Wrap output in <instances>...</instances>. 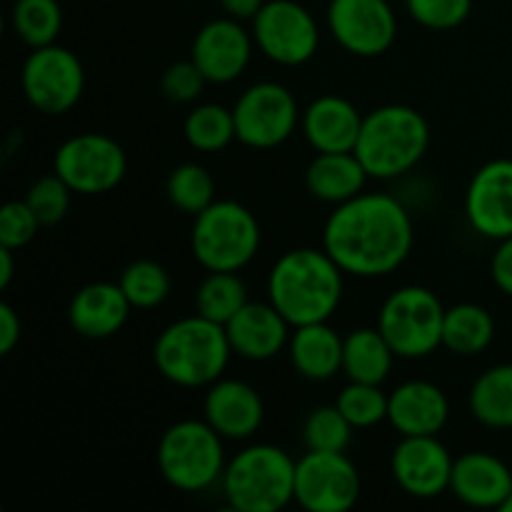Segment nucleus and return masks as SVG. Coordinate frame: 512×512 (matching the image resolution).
<instances>
[{"label":"nucleus","mask_w":512,"mask_h":512,"mask_svg":"<svg viewBox=\"0 0 512 512\" xmlns=\"http://www.w3.org/2000/svg\"><path fill=\"white\" fill-rule=\"evenodd\" d=\"M430 145V125L410 105H383L363 118L358 155L363 168L375 180H393L410 173L425 158Z\"/></svg>","instance_id":"nucleus-4"},{"label":"nucleus","mask_w":512,"mask_h":512,"mask_svg":"<svg viewBox=\"0 0 512 512\" xmlns=\"http://www.w3.org/2000/svg\"><path fill=\"white\" fill-rule=\"evenodd\" d=\"M128 170V158L118 140L103 133H80L65 140L53 158V173L73 193L100 195L118 188Z\"/></svg>","instance_id":"nucleus-9"},{"label":"nucleus","mask_w":512,"mask_h":512,"mask_svg":"<svg viewBox=\"0 0 512 512\" xmlns=\"http://www.w3.org/2000/svg\"><path fill=\"white\" fill-rule=\"evenodd\" d=\"M363 118L343 95H320L303 110L300 125L315 153H353Z\"/></svg>","instance_id":"nucleus-22"},{"label":"nucleus","mask_w":512,"mask_h":512,"mask_svg":"<svg viewBox=\"0 0 512 512\" xmlns=\"http://www.w3.org/2000/svg\"><path fill=\"white\" fill-rule=\"evenodd\" d=\"M368 178V170L355 153H318L305 170L310 195L333 205L363 193Z\"/></svg>","instance_id":"nucleus-25"},{"label":"nucleus","mask_w":512,"mask_h":512,"mask_svg":"<svg viewBox=\"0 0 512 512\" xmlns=\"http://www.w3.org/2000/svg\"><path fill=\"white\" fill-rule=\"evenodd\" d=\"M335 405L348 418V423L360 430L375 428L383 420H388V395L383 393L380 385L355 383V380H350L338 393Z\"/></svg>","instance_id":"nucleus-35"},{"label":"nucleus","mask_w":512,"mask_h":512,"mask_svg":"<svg viewBox=\"0 0 512 512\" xmlns=\"http://www.w3.org/2000/svg\"><path fill=\"white\" fill-rule=\"evenodd\" d=\"M168 200L180 213L198 215L215 203V180L200 163H183L170 173Z\"/></svg>","instance_id":"nucleus-33"},{"label":"nucleus","mask_w":512,"mask_h":512,"mask_svg":"<svg viewBox=\"0 0 512 512\" xmlns=\"http://www.w3.org/2000/svg\"><path fill=\"white\" fill-rule=\"evenodd\" d=\"M253 33L238 18H215L198 30L190 45V58L203 70L208 83H233L253 58Z\"/></svg>","instance_id":"nucleus-17"},{"label":"nucleus","mask_w":512,"mask_h":512,"mask_svg":"<svg viewBox=\"0 0 512 512\" xmlns=\"http://www.w3.org/2000/svg\"><path fill=\"white\" fill-rule=\"evenodd\" d=\"M13 30L30 48H43L58 40L63 28V8L58 0H15Z\"/></svg>","instance_id":"nucleus-31"},{"label":"nucleus","mask_w":512,"mask_h":512,"mask_svg":"<svg viewBox=\"0 0 512 512\" xmlns=\"http://www.w3.org/2000/svg\"><path fill=\"white\" fill-rule=\"evenodd\" d=\"M70 195L73 190L68 188L60 175H45V178L35 180L33 188L28 190V198L25 203L33 208V213L38 215L40 225H55L68 215L70 210Z\"/></svg>","instance_id":"nucleus-36"},{"label":"nucleus","mask_w":512,"mask_h":512,"mask_svg":"<svg viewBox=\"0 0 512 512\" xmlns=\"http://www.w3.org/2000/svg\"><path fill=\"white\" fill-rule=\"evenodd\" d=\"M455 458L438 435H405L390 455V473L410 498L433 500L450 490Z\"/></svg>","instance_id":"nucleus-15"},{"label":"nucleus","mask_w":512,"mask_h":512,"mask_svg":"<svg viewBox=\"0 0 512 512\" xmlns=\"http://www.w3.org/2000/svg\"><path fill=\"white\" fill-rule=\"evenodd\" d=\"M503 512H512V495L508 498V503L503 505Z\"/></svg>","instance_id":"nucleus-44"},{"label":"nucleus","mask_w":512,"mask_h":512,"mask_svg":"<svg viewBox=\"0 0 512 512\" xmlns=\"http://www.w3.org/2000/svg\"><path fill=\"white\" fill-rule=\"evenodd\" d=\"M253 40L268 60L298 68L318 53L320 28L298 0H265L253 18Z\"/></svg>","instance_id":"nucleus-10"},{"label":"nucleus","mask_w":512,"mask_h":512,"mask_svg":"<svg viewBox=\"0 0 512 512\" xmlns=\"http://www.w3.org/2000/svg\"><path fill=\"white\" fill-rule=\"evenodd\" d=\"M183 133L190 148L200 150V153H220L233 140H238L233 110L218 103L195 105L185 118Z\"/></svg>","instance_id":"nucleus-29"},{"label":"nucleus","mask_w":512,"mask_h":512,"mask_svg":"<svg viewBox=\"0 0 512 512\" xmlns=\"http://www.w3.org/2000/svg\"><path fill=\"white\" fill-rule=\"evenodd\" d=\"M205 420L225 440H248L265 420V405L253 385L235 378H220L205 393Z\"/></svg>","instance_id":"nucleus-20"},{"label":"nucleus","mask_w":512,"mask_h":512,"mask_svg":"<svg viewBox=\"0 0 512 512\" xmlns=\"http://www.w3.org/2000/svg\"><path fill=\"white\" fill-rule=\"evenodd\" d=\"M450 493L478 510H503L512 495V470L498 455L470 450L453 463Z\"/></svg>","instance_id":"nucleus-19"},{"label":"nucleus","mask_w":512,"mask_h":512,"mask_svg":"<svg viewBox=\"0 0 512 512\" xmlns=\"http://www.w3.org/2000/svg\"><path fill=\"white\" fill-rule=\"evenodd\" d=\"M23 325H20L18 313L10 303H0V355L13 353L15 345L20 343Z\"/></svg>","instance_id":"nucleus-41"},{"label":"nucleus","mask_w":512,"mask_h":512,"mask_svg":"<svg viewBox=\"0 0 512 512\" xmlns=\"http://www.w3.org/2000/svg\"><path fill=\"white\" fill-rule=\"evenodd\" d=\"M328 30L345 53L378 58L393 48L398 18L388 0H330Z\"/></svg>","instance_id":"nucleus-14"},{"label":"nucleus","mask_w":512,"mask_h":512,"mask_svg":"<svg viewBox=\"0 0 512 512\" xmlns=\"http://www.w3.org/2000/svg\"><path fill=\"white\" fill-rule=\"evenodd\" d=\"M223 435L208 420H180L158 443V468L165 483L180 493H203L223 480Z\"/></svg>","instance_id":"nucleus-7"},{"label":"nucleus","mask_w":512,"mask_h":512,"mask_svg":"<svg viewBox=\"0 0 512 512\" xmlns=\"http://www.w3.org/2000/svg\"><path fill=\"white\" fill-rule=\"evenodd\" d=\"M490 278L498 285L500 293L512 298V235L505 240H498L493 258H490Z\"/></svg>","instance_id":"nucleus-40"},{"label":"nucleus","mask_w":512,"mask_h":512,"mask_svg":"<svg viewBox=\"0 0 512 512\" xmlns=\"http://www.w3.org/2000/svg\"><path fill=\"white\" fill-rule=\"evenodd\" d=\"M470 415L493 430H512V363L488 368L468 395Z\"/></svg>","instance_id":"nucleus-28"},{"label":"nucleus","mask_w":512,"mask_h":512,"mask_svg":"<svg viewBox=\"0 0 512 512\" xmlns=\"http://www.w3.org/2000/svg\"><path fill=\"white\" fill-rule=\"evenodd\" d=\"M120 288L133 308L153 310L170 295V275L155 260H135L120 273Z\"/></svg>","instance_id":"nucleus-32"},{"label":"nucleus","mask_w":512,"mask_h":512,"mask_svg":"<svg viewBox=\"0 0 512 512\" xmlns=\"http://www.w3.org/2000/svg\"><path fill=\"white\" fill-rule=\"evenodd\" d=\"M360 498V473L345 453L308 450L295 465V503L308 512H348Z\"/></svg>","instance_id":"nucleus-13"},{"label":"nucleus","mask_w":512,"mask_h":512,"mask_svg":"<svg viewBox=\"0 0 512 512\" xmlns=\"http://www.w3.org/2000/svg\"><path fill=\"white\" fill-rule=\"evenodd\" d=\"M40 228L43 225H40L38 215L33 213V208L25 200L5 203L3 210H0V245L3 248H25L38 235Z\"/></svg>","instance_id":"nucleus-38"},{"label":"nucleus","mask_w":512,"mask_h":512,"mask_svg":"<svg viewBox=\"0 0 512 512\" xmlns=\"http://www.w3.org/2000/svg\"><path fill=\"white\" fill-rule=\"evenodd\" d=\"M260 223L238 200H215L195 215L190 250L208 273H238L260 250Z\"/></svg>","instance_id":"nucleus-6"},{"label":"nucleus","mask_w":512,"mask_h":512,"mask_svg":"<svg viewBox=\"0 0 512 512\" xmlns=\"http://www.w3.org/2000/svg\"><path fill=\"white\" fill-rule=\"evenodd\" d=\"M218 3L230 18L253 20L258 15V10L265 5V0H218Z\"/></svg>","instance_id":"nucleus-42"},{"label":"nucleus","mask_w":512,"mask_h":512,"mask_svg":"<svg viewBox=\"0 0 512 512\" xmlns=\"http://www.w3.org/2000/svg\"><path fill=\"white\" fill-rule=\"evenodd\" d=\"M450 420V400L435 383L408 380L388 395V423L400 438L440 435Z\"/></svg>","instance_id":"nucleus-21"},{"label":"nucleus","mask_w":512,"mask_h":512,"mask_svg":"<svg viewBox=\"0 0 512 512\" xmlns=\"http://www.w3.org/2000/svg\"><path fill=\"white\" fill-rule=\"evenodd\" d=\"M295 465L278 445H248L228 460L220 488L233 510L278 512L295 500Z\"/></svg>","instance_id":"nucleus-5"},{"label":"nucleus","mask_w":512,"mask_h":512,"mask_svg":"<svg viewBox=\"0 0 512 512\" xmlns=\"http://www.w3.org/2000/svg\"><path fill=\"white\" fill-rule=\"evenodd\" d=\"M343 345L345 338L328 323L300 325L290 335V363L300 378L325 383L343 370Z\"/></svg>","instance_id":"nucleus-24"},{"label":"nucleus","mask_w":512,"mask_h":512,"mask_svg":"<svg viewBox=\"0 0 512 512\" xmlns=\"http://www.w3.org/2000/svg\"><path fill=\"white\" fill-rule=\"evenodd\" d=\"M230 348L225 325L203 315L175 320L153 345V363L165 380L180 388H208L223 378L230 363Z\"/></svg>","instance_id":"nucleus-3"},{"label":"nucleus","mask_w":512,"mask_h":512,"mask_svg":"<svg viewBox=\"0 0 512 512\" xmlns=\"http://www.w3.org/2000/svg\"><path fill=\"white\" fill-rule=\"evenodd\" d=\"M248 303V288L238 273H208L195 290V313L225 325Z\"/></svg>","instance_id":"nucleus-30"},{"label":"nucleus","mask_w":512,"mask_h":512,"mask_svg":"<svg viewBox=\"0 0 512 512\" xmlns=\"http://www.w3.org/2000/svg\"><path fill=\"white\" fill-rule=\"evenodd\" d=\"M445 310L430 288L403 285L380 305L378 328L398 358H428L443 345Z\"/></svg>","instance_id":"nucleus-8"},{"label":"nucleus","mask_w":512,"mask_h":512,"mask_svg":"<svg viewBox=\"0 0 512 512\" xmlns=\"http://www.w3.org/2000/svg\"><path fill=\"white\" fill-rule=\"evenodd\" d=\"M28 103L43 115H63L78 105L85 90V70L78 55L63 45L33 48L20 73Z\"/></svg>","instance_id":"nucleus-11"},{"label":"nucleus","mask_w":512,"mask_h":512,"mask_svg":"<svg viewBox=\"0 0 512 512\" xmlns=\"http://www.w3.org/2000/svg\"><path fill=\"white\" fill-rule=\"evenodd\" d=\"M293 325L280 315L273 303H245L233 318L225 323L230 348L235 355L253 363L273 360L283 353L293 335Z\"/></svg>","instance_id":"nucleus-18"},{"label":"nucleus","mask_w":512,"mask_h":512,"mask_svg":"<svg viewBox=\"0 0 512 512\" xmlns=\"http://www.w3.org/2000/svg\"><path fill=\"white\" fill-rule=\"evenodd\" d=\"M343 290V268L325 248L288 250L268 275V300L293 328L328 323L343 303Z\"/></svg>","instance_id":"nucleus-2"},{"label":"nucleus","mask_w":512,"mask_h":512,"mask_svg":"<svg viewBox=\"0 0 512 512\" xmlns=\"http://www.w3.org/2000/svg\"><path fill=\"white\" fill-rule=\"evenodd\" d=\"M235 133L248 148L270 150L283 145L300 123V108L295 95L285 85L263 80L255 83L235 100Z\"/></svg>","instance_id":"nucleus-12"},{"label":"nucleus","mask_w":512,"mask_h":512,"mask_svg":"<svg viewBox=\"0 0 512 512\" xmlns=\"http://www.w3.org/2000/svg\"><path fill=\"white\" fill-rule=\"evenodd\" d=\"M130 300L120 283H90L73 295L68 308L70 328L90 340H103L120 333L130 318Z\"/></svg>","instance_id":"nucleus-23"},{"label":"nucleus","mask_w":512,"mask_h":512,"mask_svg":"<svg viewBox=\"0 0 512 512\" xmlns=\"http://www.w3.org/2000/svg\"><path fill=\"white\" fill-rule=\"evenodd\" d=\"M398 358L380 328H358L345 335L343 373L355 383L383 385Z\"/></svg>","instance_id":"nucleus-26"},{"label":"nucleus","mask_w":512,"mask_h":512,"mask_svg":"<svg viewBox=\"0 0 512 512\" xmlns=\"http://www.w3.org/2000/svg\"><path fill=\"white\" fill-rule=\"evenodd\" d=\"M13 253H15V250L3 248V245H0V288H3V290L8 288L10 280H13V273H15Z\"/></svg>","instance_id":"nucleus-43"},{"label":"nucleus","mask_w":512,"mask_h":512,"mask_svg":"<svg viewBox=\"0 0 512 512\" xmlns=\"http://www.w3.org/2000/svg\"><path fill=\"white\" fill-rule=\"evenodd\" d=\"M208 78L203 75V70L190 60H178V63L168 65L160 78V90L168 100L173 103H193L200 98Z\"/></svg>","instance_id":"nucleus-39"},{"label":"nucleus","mask_w":512,"mask_h":512,"mask_svg":"<svg viewBox=\"0 0 512 512\" xmlns=\"http://www.w3.org/2000/svg\"><path fill=\"white\" fill-rule=\"evenodd\" d=\"M465 218L470 228L488 240L512 235V160L498 158L485 163L470 178L465 193Z\"/></svg>","instance_id":"nucleus-16"},{"label":"nucleus","mask_w":512,"mask_h":512,"mask_svg":"<svg viewBox=\"0 0 512 512\" xmlns=\"http://www.w3.org/2000/svg\"><path fill=\"white\" fill-rule=\"evenodd\" d=\"M413 243V218L388 193H360L335 205L323 228V248L355 278L395 273L410 258Z\"/></svg>","instance_id":"nucleus-1"},{"label":"nucleus","mask_w":512,"mask_h":512,"mask_svg":"<svg viewBox=\"0 0 512 512\" xmlns=\"http://www.w3.org/2000/svg\"><path fill=\"white\" fill-rule=\"evenodd\" d=\"M495 340V318L478 303H458L445 310L443 348L473 358L485 353Z\"/></svg>","instance_id":"nucleus-27"},{"label":"nucleus","mask_w":512,"mask_h":512,"mask_svg":"<svg viewBox=\"0 0 512 512\" xmlns=\"http://www.w3.org/2000/svg\"><path fill=\"white\" fill-rule=\"evenodd\" d=\"M415 23L430 30H453L473 13V0H405Z\"/></svg>","instance_id":"nucleus-37"},{"label":"nucleus","mask_w":512,"mask_h":512,"mask_svg":"<svg viewBox=\"0 0 512 512\" xmlns=\"http://www.w3.org/2000/svg\"><path fill=\"white\" fill-rule=\"evenodd\" d=\"M353 425L348 423L338 405H320L310 410L303 423V443L308 450L345 453L353 440Z\"/></svg>","instance_id":"nucleus-34"}]
</instances>
